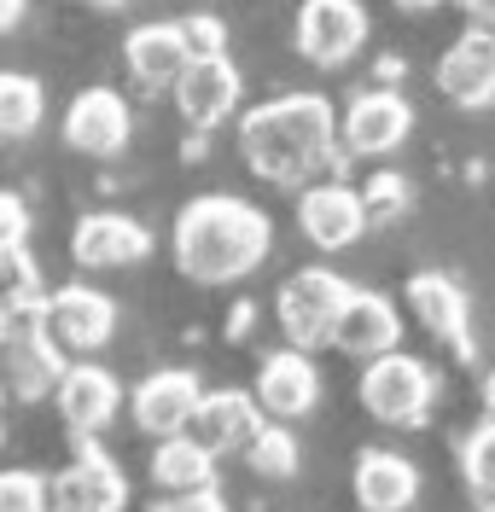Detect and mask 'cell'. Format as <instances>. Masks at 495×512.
Instances as JSON below:
<instances>
[{"label": "cell", "instance_id": "cell-1", "mask_svg": "<svg viewBox=\"0 0 495 512\" xmlns=\"http://www.w3.org/2000/svg\"><path fill=\"white\" fill-rule=\"evenodd\" d=\"M274 245V222L251 198L233 192H198L175 216V268L198 286H233L263 268Z\"/></svg>", "mask_w": 495, "mask_h": 512}, {"label": "cell", "instance_id": "cell-2", "mask_svg": "<svg viewBox=\"0 0 495 512\" xmlns=\"http://www.w3.org/2000/svg\"><path fill=\"white\" fill-rule=\"evenodd\" d=\"M338 152V111L327 94H280L245 111L239 158L274 187H303Z\"/></svg>", "mask_w": 495, "mask_h": 512}, {"label": "cell", "instance_id": "cell-3", "mask_svg": "<svg viewBox=\"0 0 495 512\" xmlns=\"http://www.w3.org/2000/svg\"><path fill=\"white\" fill-rule=\"evenodd\" d=\"M65 350L53 344L47 320H41V303L35 309H12L0 315V390L12 402H41L47 390H59L65 379Z\"/></svg>", "mask_w": 495, "mask_h": 512}, {"label": "cell", "instance_id": "cell-4", "mask_svg": "<svg viewBox=\"0 0 495 512\" xmlns=\"http://www.w3.org/2000/svg\"><path fill=\"white\" fill-rule=\"evenodd\" d=\"M350 280L344 274H332V268H297L292 280L280 286L274 297V320H280V332H286V344L292 350H321L332 344V332H338V315H344V303H350Z\"/></svg>", "mask_w": 495, "mask_h": 512}, {"label": "cell", "instance_id": "cell-5", "mask_svg": "<svg viewBox=\"0 0 495 512\" xmlns=\"http://www.w3.org/2000/svg\"><path fill=\"white\" fill-rule=\"evenodd\" d=\"M431 396H437V379H431V367L420 355H379V361H367L362 373V408L379 425H391V431H414V425H426L431 414Z\"/></svg>", "mask_w": 495, "mask_h": 512}, {"label": "cell", "instance_id": "cell-6", "mask_svg": "<svg viewBox=\"0 0 495 512\" xmlns=\"http://www.w3.org/2000/svg\"><path fill=\"white\" fill-rule=\"evenodd\" d=\"M367 47V6L362 0H303L297 6V53L321 70L350 64Z\"/></svg>", "mask_w": 495, "mask_h": 512}, {"label": "cell", "instance_id": "cell-7", "mask_svg": "<svg viewBox=\"0 0 495 512\" xmlns=\"http://www.w3.org/2000/svg\"><path fill=\"white\" fill-rule=\"evenodd\" d=\"M408 128H414V105L408 99L396 94V88H367V94H356L344 105L338 140L356 158H385V152H396L408 140Z\"/></svg>", "mask_w": 495, "mask_h": 512}, {"label": "cell", "instance_id": "cell-8", "mask_svg": "<svg viewBox=\"0 0 495 512\" xmlns=\"http://www.w3.org/2000/svg\"><path fill=\"white\" fill-rule=\"evenodd\" d=\"M41 320H47V332H53L59 350L88 355V350H99V344H111V332H117V303L94 286H59L53 297H41Z\"/></svg>", "mask_w": 495, "mask_h": 512}, {"label": "cell", "instance_id": "cell-9", "mask_svg": "<svg viewBox=\"0 0 495 512\" xmlns=\"http://www.w3.org/2000/svg\"><path fill=\"white\" fill-rule=\"evenodd\" d=\"M297 227H303V239L315 251H350L367 233L362 192L350 187V181H315V187H303V198H297Z\"/></svg>", "mask_w": 495, "mask_h": 512}, {"label": "cell", "instance_id": "cell-10", "mask_svg": "<svg viewBox=\"0 0 495 512\" xmlns=\"http://www.w3.org/2000/svg\"><path fill=\"white\" fill-rule=\"evenodd\" d=\"M134 134L129 99L117 88H82L65 111V146L82 158H117Z\"/></svg>", "mask_w": 495, "mask_h": 512}, {"label": "cell", "instance_id": "cell-11", "mask_svg": "<svg viewBox=\"0 0 495 512\" xmlns=\"http://www.w3.org/2000/svg\"><path fill=\"white\" fill-rule=\"evenodd\" d=\"M198 396H204L198 373H187V367H164V373H146V379L134 384L129 414H134V425H140L146 437L164 443V437H181V431L193 425Z\"/></svg>", "mask_w": 495, "mask_h": 512}, {"label": "cell", "instance_id": "cell-12", "mask_svg": "<svg viewBox=\"0 0 495 512\" xmlns=\"http://www.w3.org/2000/svg\"><path fill=\"white\" fill-rule=\"evenodd\" d=\"M437 88L443 99H455L461 111H484L495 105V30H466L443 47L437 59Z\"/></svg>", "mask_w": 495, "mask_h": 512}, {"label": "cell", "instance_id": "cell-13", "mask_svg": "<svg viewBox=\"0 0 495 512\" xmlns=\"http://www.w3.org/2000/svg\"><path fill=\"white\" fill-rule=\"evenodd\" d=\"M53 501H59V512H123L129 507V478L88 437V443L76 448V460L53 478Z\"/></svg>", "mask_w": 495, "mask_h": 512}, {"label": "cell", "instance_id": "cell-14", "mask_svg": "<svg viewBox=\"0 0 495 512\" xmlns=\"http://www.w3.org/2000/svg\"><path fill=\"white\" fill-rule=\"evenodd\" d=\"M257 408H263L274 425H292V419H303L315 402H321V373H315V361L303 350H274L263 355V367H257Z\"/></svg>", "mask_w": 495, "mask_h": 512}, {"label": "cell", "instance_id": "cell-15", "mask_svg": "<svg viewBox=\"0 0 495 512\" xmlns=\"http://www.w3.org/2000/svg\"><path fill=\"white\" fill-rule=\"evenodd\" d=\"M146 251H152L146 222H134L123 210H94V216H82L76 233H70L76 268H134V262H146Z\"/></svg>", "mask_w": 495, "mask_h": 512}, {"label": "cell", "instance_id": "cell-16", "mask_svg": "<svg viewBox=\"0 0 495 512\" xmlns=\"http://www.w3.org/2000/svg\"><path fill=\"white\" fill-rule=\"evenodd\" d=\"M53 402H59V419L88 443V437H99V431L117 419V408H123V384L111 379L105 367H94V361H76V367H65Z\"/></svg>", "mask_w": 495, "mask_h": 512}, {"label": "cell", "instance_id": "cell-17", "mask_svg": "<svg viewBox=\"0 0 495 512\" xmlns=\"http://www.w3.org/2000/svg\"><path fill=\"white\" fill-rule=\"evenodd\" d=\"M263 431V408L251 390H204L193 408L187 437L210 454H233V448H251V437Z\"/></svg>", "mask_w": 495, "mask_h": 512}, {"label": "cell", "instance_id": "cell-18", "mask_svg": "<svg viewBox=\"0 0 495 512\" xmlns=\"http://www.w3.org/2000/svg\"><path fill=\"white\" fill-rule=\"evenodd\" d=\"M239 88H245V76L233 70V59H187L181 82H175L169 94H175V111H181V123L216 128L222 117H233V105H239Z\"/></svg>", "mask_w": 495, "mask_h": 512}, {"label": "cell", "instance_id": "cell-19", "mask_svg": "<svg viewBox=\"0 0 495 512\" xmlns=\"http://www.w3.org/2000/svg\"><path fill=\"white\" fill-rule=\"evenodd\" d=\"M332 344L344 355H362V361H379V355H391L402 344V315H396V303L385 291H350V303H344V315H338V332H332Z\"/></svg>", "mask_w": 495, "mask_h": 512}, {"label": "cell", "instance_id": "cell-20", "mask_svg": "<svg viewBox=\"0 0 495 512\" xmlns=\"http://www.w3.org/2000/svg\"><path fill=\"white\" fill-rule=\"evenodd\" d=\"M408 309L420 315V326L437 344L472 355V309H466V291L449 274H414L408 280Z\"/></svg>", "mask_w": 495, "mask_h": 512}, {"label": "cell", "instance_id": "cell-21", "mask_svg": "<svg viewBox=\"0 0 495 512\" xmlns=\"http://www.w3.org/2000/svg\"><path fill=\"white\" fill-rule=\"evenodd\" d=\"M356 501L362 512H408L420 501V466L396 448H367L356 460Z\"/></svg>", "mask_w": 495, "mask_h": 512}, {"label": "cell", "instance_id": "cell-22", "mask_svg": "<svg viewBox=\"0 0 495 512\" xmlns=\"http://www.w3.org/2000/svg\"><path fill=\"white\" fill-rule=\"evenodd\" d=\"M123 59H129V76L146 94H169L181 82V70H187V47H181L175 24H140L123 41Z\"/></svg>", "mask_w": 495, "mask_h": 512}, {"label": "cell", "instance_id": "cell-23", "mask_svg": "<svg viewBox=\"0 0 495 512\" xmlns=\"http://www.w3.org/2000/svg\"><path fill=\"white\" fill-rule=\"evenodd\" d=\"M152 483H158L164 495H193V489H210V483H216V454H210V448H198L187 431H181V437H164V443L152 448Z\"/></svg>", "mask_w": 495, "mask_h": 512}, {"label": "cell", "instance_id": "cell-24", "mask_svg": "<svg viewBox=\"0 0 495 512\" xmlns=\"http://www.w3.org/2000/svg\"><path fill=\"white\" fill-rule=\"evenodd\" d=\"M41 111H47L41 82L24 70H0V140H30L41 128Z\"/></svg>", "mask_w": 495, "mask_h": 512}, {"label": "cell", "instance_id": "cell-25", "mask_svg": "<svg viewBox=\"0 0 495 512\" xmlns=\"http://www.w3.org/2000/svg\"><path fill=\"white\" fill-rule=\"evenodd\" d=\"M41 303V268L24 245H0V315Z\"/></svg>", "mask_w": 495, "mask_h": 512}, {"label": "cell", "instance_id": "cell-26", "mask_svg": "<svg viewBox=\"0 0 495 512\" xmlns=\"http://www.w3.org/2000/svg\"><path fill=\"white\" fill-rule=\"evenodd\" d=\"M461 472L466 489L478 495V507H495V419H484L478 431L461 437Z\"/></svg>", "mask_w": 495, "mask_h": 512}, {"label": "cell", "instance_id": "cell-27", "mask_svg": "<svg viewBox=\"0 0 495 512\" xmlns=\"http://www.w3.org/2000/svg\"><path fill=\"white\" fill-rule=\"evenodd\" d=\"M245 460H251V472L257 478H292L297 472V437L286 425H263L251 448H245Z\"/></svg>", "mask_w": 495, "mask_h": 512}, {"label": "cell", "instance_id": "cell-28", "mask_svg": "<svg viewBox=\"0 0 495 512\" xmlns=\"http://www.w3.org/2000/svg\"><path fill=\"white\" fill-rule=\"evenodd\" d=\"M408 198H414V187L396 175V169H373L362 187V210H367V227L373 222H396V216H408Z\"/></svg>", "mask_w": 495, "mask_h": 512}, {"label": "cell", "instance_id": "cell-29", "mask_svg": "<svg viewBox=\"0 0 495 512\" xmlns=\"http://www.w3.org/2000/svg\"><path fill=\"white\" fill-rule=\"evenodd\" d=\"M53 489L30 466H0V512H47Z\"/></svg>", "mask_w": 495, "mask_h": 512}, {"label": "cell", "instance_id": "cell-30", "mask_svg": "<svg viewBox=\"0 0 495 512\" xmlns=\"http://www.w3.org/2000/svg\"><path fill=\"white\" fill-rule=\"evenodd\" d=\"M175 30H181L187 59H228V24H222L216 12H193V18H181Z\"/></svg>", "mask_w": 495, "mask_h": 512}, {"label": "cell", "instance_id": "cell-31", "mask_svg": "<svg viewBox=\"0 0 495 512\" xmlns=\"http://www.w3.org/2000/svg\"><path fill=\"white\" fill-rule=\"evenodd\" d=\"M30 239V204L18 192H0V245H24Z\"/></svg>", "mask_w": 495, "mask_h": 512}, {"label": "cell", "instance_id": "cell-32", "mask_svg": "<svg viewBox=\"0 0 495 512\" xmlns=\"http://www.w3.org/2000/svg\"><path fill=\"white\" fill-rule=\"evenodd\" d=\"M158 512H228V501H222L216 483H210V489H193V495H164Z\"/></svg>", "mask_w": 495, "mask_h": 512}, {"label": "cell", "instance_id": "cell-33", "mask_svg": "<svg viewBox=\"0 0 495 512\" xmlns=\"http://www.w3.org/2000/svg\"><path fill=\"white\" fill-rule=\"evenodd\" d=\"M455 6H461V12L472 18V24H484V30H495V0H455Z\"/></svg>", "mask_w": 495, "mask_h": 512}, {"label": "cell", "instance_id": "cell-34", "mask_svg": "<svg viewBox=\"0 0 495 512\" xmlns=\"http://www.w3.org/2000/svg\"><path fill=\"white\" fill-rule=\"evenodd\" d=\"M24 12H30V0H0V35H12L24 24Z\"/></svg>", "mask_w": 495, "mask_h": 512}, {"label": "cell", "instance_id": "cell-35", "mask_svg": "<svg viewBox=\"0 0 495 512\" xmlns=\"http://www.w3.org/2000/svg\"><path fill=\"white\" fill-rule=\"evenodd\" d=\"M402 12H431V6H443V0H396Z\"/></svg>", "mask_w": 495, "mask_h": 512}, {"label": "cell", "instance_id": "cell-36", "mask_svg": "<svg viewBox=\"0 0 495 512\" xmlns=\"http://www.w3.org/2000/svg\"><path fill=\"white\" fill-rule=\"evenodd\" d=\"M484 408H490V419H495V367H490V379H484Z\"/></svg>", "mask_w": 495, "mask_h": 512}, {"label": "cell", "instance_id": "cell-37", "mask_svg": "<svg viewBox=\"0 0 495 512\" xmlns=\"http://www.w3.org/2000/svg\"><path fill=\"white\" fill-rule=\"evenodd\" d=\"M99 12H123V6H129V0H94Z\"/></svg>", "mask_w": 495, "mask_h": 512}, {"label": "cell", "instance_id": "cell-38", "mask_svg": "<svg viewBox=\"0 0 495 512\" xmlns=\"http://www.w3.org/2000/svg\"><path fill=\"white\" fill-rule=\"evenodd\" d=\"M484 512H495V507H484Z\"/></svg>", "mask_w": 495, "mask_h": 512}, {"label": "cell", "instance_id": "cell-39", "mask_svg": "<svg viewBox=\"0 0 495 512\" xmlns=\"http://www.w3.org/2000/svg\"><path fill=\"white\" fill-rule=\"evenodd\" d=\"M0 396H6V390H0Z\"/></svg>", "mask_w": 495, "mask_h": 512}, {"label": "cell", "instance_id": "cell-40", "mask_svg": "<svg viewBox=\"0 0 495 512\" xmlns=\"http://www.w3.org/2000/svg\"><path fill=\"white\" fill-rule=\"evenodd\" d=\"M53 512H59V507H53Z\"/></svg>", "mask_w": 495, "mask_h": 512}]
</instances>
